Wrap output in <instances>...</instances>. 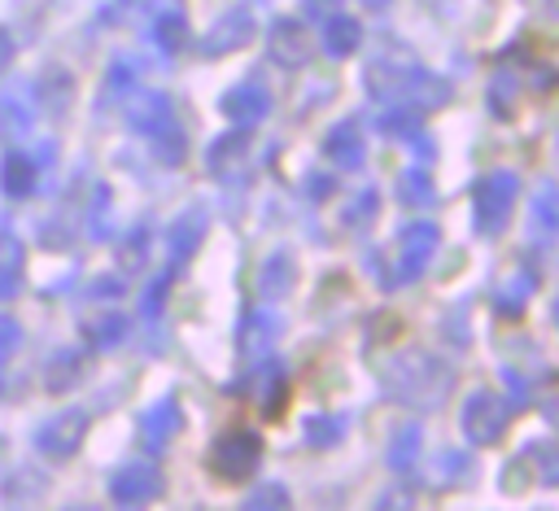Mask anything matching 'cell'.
I'll use <instances>...</instances> for the list:
<instances>
[{
  "instance_id": "6da1fadb",
  "label": "cell",
  "mask_w": 559,
  "mask_h": 511,
  "mask_svg": "<svg viewBox=\"0 0 559 511\" xmlns=\"http://www.w3.org/2000/svg\"><path fill=\"white\" fill-rule=\"evenodd\" d=\"M371 83H380L376 87V96H384L389 105H406V109H437V105H445V83L441 79H428V74H419V70H371Z\"/></svg>"
},
{
  "instance_id": "7a4b0ae2",
  "label": "cell",
  "mask_w": 559,
  "mask_h": 511,
  "mask_svg": "<svg viewBox=\"0 0 559 511\" xmlns=\"http://www.w3.org/2000/svg\"><path fill=\"white\" fill-rule=\"evenodd\" d=\"M507 419H511V406H507L502 397H493V393H472V402L463 406V437L476 441V445H489V441L502 437Z\"/></svg>"
},
{
  "instance_id": "3957f363",
  "label": "cell",
  "mask_w": 559,
  "mask_h": 511,
  "mask_svg": "<svg viewBox=\"0 0 559 511\" xmlns=\"http://www.w3.org/2000/svg\"><path fill=\"white\" fill-rule=\"evenodd\" d=\"M511 210H515V175L502 170L476 197V223H480V231H502V223L511 218Z\"/></svg>"
},
{
  "instance_id": "277c9868",
  "label": "cell",
  "mask_w": 559,
  "mask_h": 511,
  "mask_svg": "<svg viewBox=\"0 0 559 511\" xmlns=\"http://www.w3.org/2000/svg\"><path fill=\"white\" fill-rule=\"evenodd\" d=\"M432 249H437V227L432 223H415V227H406L402 231V240H397V275L393 280H411V275H419L424 271V262L432 258Z\"/></svg>"
},
{
  "instance_id": "5b68a950",
  "label": "cell",
  "mask_w": 559,
  "mask_h": 511,
  "mask_svg": "<svg viewBox=\"0 0 559 511\" xmlns=\"http://www.w3.org/2000/svg\"><path fill=\"white\" fill-rule=\"evenodd\" d=\"M310 52H314V35H310L301 22H284V26H275V57H284L288 66H301Z\"/></svg>"
},
{
  "instance_id": "8992f818",
  "label": "cell",
  "mask_w": 559,
  "mask_h": 511,
  "mask_svg": "<svg viewBox=\"0 0 559 511\" xmlns=\"http://www.w3.org/2000/svg\"><path fill=\"white\" fill-rule=\"evenodd\" d=\"M319 39H323V48H328L332 57H345V52L358 44V22L336 9L332 17H323V35H319Z\"/></svg>"
},
{
  "instance_id": "52a82bcc",
  "label": "cell",
  "mask_w": 559,
  "mask_h": 511,
  "mask_svg": "<svg viewBox=\"0 0 559 511\" xmlns=\"http://www.w3.org/2000/svg\"><path fill=\"white\" fill-rule=\"evenodd\" d=\"M328 157L336 162V166H358L362 162V135H358V127H336L332 131V140H328Z\"/></svg>"
},
{
  "instance_id": "ba28073f",
  "label": "cell",
  "mask_w": 559,
  "mask_h": 511,
  "mask_svg": "<svg viewBox=\"0 0 559 511\" xmlns=\"http://www.w3.org/2000/svg\"><path fill=\"white\" fill-rule=\"evenodd\" d=\"M533 205H537V218H542L546 227H559V192H555L550 183H542V188H537Z\"/></svg>"
},
{
  "instance_id": "9c48e42d",
  "label": "cell",
  "mask_w": 559,
  "mask_h": 511,
  "mask_svg": "<svg viewBox=\"0 0 559 511\" xmlns=\"http://www.w3.org/2000/svg\"><path fill=\"white\" fill-rule=\"evenodd\" d=\"M528 288H533V280H528L524 271H515V275H511V284H502V288H498V301L511 310V306H520V301L528 297Z\"/></svg>"
},
{
  "instance_id": "30bf717a",
  "label": "cell",
  "mask_w": 559,
  "mask_h": 511,
  "mask_svg": "<svg viewBox=\"0 0 559 511\" xmlns=\"http://www.w3.org/2000/svg\"><path fill=\"white\" fill-rule=\"evenodd\" d=\"M415 445H419V432H415V428H402L397 441H393V450H389V463H393V467H406L411 454H415Z\"/></svg>"
},
{
  "instance_id": "8fae6325",
  "label": "cell",
  "mask_w": 559,
  "mask_h": 511,
  "mask_svg": "<svg viewBox=\"0 0 559 511\" xmlns=\"http://www.w3.org/2000/svg\"><path fill=\"white\" fill-rule=\"evenodd\" d=\"M402 201H406V205H419V201L428 205V201H432L428 179H424V175H406V179H402Z\"/></svg>"
},
{
  "instance_id": "7c38bea8",
  "label": "cell",
  "mask_w": 559,
  "mask_h": 511,
  "mask_svg": "<svg viewBox=\"0 0 559 511\" xmlns=\"http://www.w3.org/2000/svg\"><path fill=\"white\" fill-rule=\"evenodd\" d=\"M511 96H515V83H511V79H498V83L489 87V105H493L502 118L511 114Z\"/></svg>"
},
{
  "instance_id": "4fadbf2b",
  "label": "cell",
  "mask_w": 559,
  "mask_h": 511,
  "mask_svg": "<svg viewBox=\"0 0 559 511\" xmlns=\"http://www.w3.org/2000/svg\"><path fill=\"white\" fill-rule=\"evenodd\" d=\"M336 432H341V419H310V441L328 445V441H336Z\"/></svg>"
},
{
  "instance_id": "5bb4252c",
  "label": "cell",
  "mask_w": 559,
  "mask_h": 511,
  "mask_svg": "<svg viewBox=\"0 0 559 511\" xmlns=\"http://www.w3.org/2000/svg\"><path fill=\"white\" fill-rule=\"evenodd\" d=\"M371 210H376V192H362V197H358V201H354V210H345V218H349V223H354V218H367V214H371Z\"/></svg>"
},
{
  "instance_id": "9a60e30c",
  "label": "cell",
  "mask_w": 559,
  "mask_h": 511,
  "mask_svg": "<svg viewBox=\"0 0 559 511\" xmlns=\"http://www.w3.org/2000/svg\"><path fill=\"white\" fill-rule=\"evenodd\" d=\"M336 4H341V0H306V9H310V13H323V17H332ZM323 17H319V22H323Z\"/></svg>"
},
{
  "instance_id": "2e32d148",
  "label": "cell",
  "mask_w": 559,
  "mask_h": 511,
  "mask_svg": "<svg viewBox=\"0 0 559 511\" xmlns=\"http://www.w3.org/2000/svg\"><path fill=\"white\" fill-rule=\"evenodd\" d=\"M546 415H550V424H559V380H555L550 393H546Z\"/></svg>"
},
{
  "instance_id": "e0dca14e",
  "label": "cell",
  "mask_w": 559,
  "mask_h": 511,
  "mask_svg": "<svg viewBox=\"0 0 559 511\" xmlns=\"http://www.w3.org/2000/svg\"><path fill=\"white\" fill-rule=\"evenodd\" d=\"M362 4H367V9H380V4H384V0H362Z\"/></svg>"
},
{
  "instance_id": "ac0fdd59",
  "label": "cell",
  "mask_w": 559,
  "mask_h": 511,
  "mask_svg": "<svg viewBox=\"0 0 559 511\" xmlns=\"http://www.w3.org/2000/svg\"><path fill=\"white\" fill-rule=\"evenodd\" d=\"M555 314H559V306H555Z\"/></svg>"
}]
</instances>
